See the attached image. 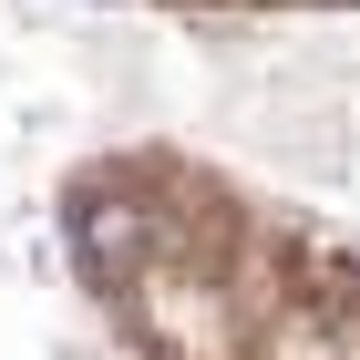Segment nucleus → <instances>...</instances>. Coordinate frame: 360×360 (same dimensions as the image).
<instances>
[{
	"instance_id": "nucleus-1",
	"label": "nucleus",
	"mask_w": 360,
	"mask_h": 360,
	"mask_svg": "<svg viewBox=\"0 0 360 360\" xmlns=\"http://www.w3.org/2000/svg\"><path fill=\"white\" fill-rule=\"evenodd\" d=\"M72 217H83V268H93V278H124V268H134V237H144V217H134V206L83 195Z\"/></svg>"
}]
</instances>
